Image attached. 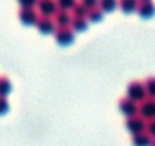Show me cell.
<instances>
[{
	"label": "cell",
	"instance_id": "cell-7",
	"mask_svg": "<svg viewBox=\"0 0 155 146\" xmlns=\"http://www.w3.org/2000/svg\"><path fill=\"white\" fill-rule=\"evenodd\" d=\"M18 18L25 25H35L38 20V12L34 8H20L18 9Z\"/></svg>",
	"mask_w": 155,
	"mask_h": 146
},
{
	"label": "cell",
	"instance_id": "cell-22",
	"mask_svg": "<svg viewBox=\"0 0 155 146\" xmlns=\"http://www.w3.org/2000/svg\"><path fill=\"white\" fill-rule=\"evenodd\" d=\"M37 2L38 0H18L21 8H34V5H37Z\"/></svg>",
	"mask_w": 155,
	"mask_h": 146
},
{
	"label": "cell",
	"instance_id": "cell-2",
	"mask_svg": "<svg viewBox=\"0 0 155 146\" xmlns=\"http://www.w3.org/2000/svg\"><path fill=\"white\" fill-rule=\"evenodd\" d=\"M74 40V31L70 26H58L55 29V41L58 44H70Z\"/></svg>",
	"mask_w": 155,
	"mask_h": 146
},
{
	"label": "cell",
	"instance_id": "cell-18",
	"mask_svg": "<svg viewBox=\"0 0 155 146\" xmlns=\"http://www.w3.org/2000/svg\"><path fill=\"white\" fill-rule=\"evenodd\" d=\"M99 6L104 9V12L107 11H113L117 6V0H99Z\"/></svg>",
	"mask_w": 155,
	"mask_h": 146
},
{
	"label": "cell",
	"instance_id": "cell-9",
	"mask_svg": "<svg viewBox=\"0 0 155 146\" xmlns=\"http://www.w3.org/2000/svg\"><path fill=\"white\" fill-rule=\"evenodd\" d=\"M137 12L144 17V18H149L155 14V3L152 0H140L138 5H137Z\"/></svg>",
	"mask_w": 155,
	"mask_h": 146
},
{
	"label": "cell",
	"instance_id": "cell-16",
	"mask_svg": "<svg viewBox=\"0 0 155 146\" xmlns=\"http://www.w3.org/2000/svg\"><path fill=\"white\" fill-rule=\"evenodd\" d=\"M102 17H104V9H102L99 5L94 6V8H91V9H88V15H87L88 20H91V22H99Z\"/></svg>",
	"mask_w": 155,
	"mask_h": 146
},
{
	"label": "cell",
	"instance_id": "cell-1",
	"mask_svg": "<svg viewBox=\"0 0 155 146\" xmlns=\"http://www.w3.org/2000/svg\"><path fill=\"white\" fill-rule=\"evenodd\" d=\"M146 95H147L146 93V87H144V82H141V81H132L126 87V96L129 99H132L134 102H137V101L141 102L143 99L147 98Z\"/></svg>",
	"mask_w": 155,
	"mask_h": 146
},
{
	"label": "cell",
	"instance_id": "cell-13",
	"mask_svg": "<svg viewBox=\"0 0 155 146\" xmlns=\"http://www.w3.org/2000/svg\"><path fill=\"white\" fill-rule=\"evenodd\" d=\"M117 3H119V6H120L122 11H125V12H132L134 9H137L138 0H117Z\"/></svg>",
	"mask_w": 155,
	"mask_h": 146
},
{
	"label": "cell",
	"instance_id": "cell-5",
	"mask_svg": "<svg viewBox=\"0 0 155 146\" xmlns=\"http://www.w3.org/2000/svg\"><path fill=\"white\" fill-rule=\"evenodd\" d=\"M37 6H38V11L41 12V15H44V17L55 15V12L58 11L56 0H38Z\"/></svg>",
	"mask_w": 155,
	"mask_h": 146
},
{
	"label": "cell",
	"instance_id": "cell-15",
	"mask_svg": "<svg viewBox=\"0 0 155 146\" xmlns=\"http://www.w3.org/2000/svg\"><path fill=\"white\" fill-rule=\"evenodd\" d=\"M70 28L73 31H85L88 28V20L87 18H79V17H73Z\"/></svg>",
	"mask_w": 155,
	"mask_h": 146
},
{
	"label": "cell",
	"instance_id": "cell-4",
	"mask_svg": "<svg viewBox=\"0 0 155 146\" xmlns=\"http://www.w3.org/2000/svg\"><path fill=\"white\" fill-rule=\"evenodd\" d=\"M126 128L132 132V135L134 134H138V132H143L144 129H146V120L138 114H135V116H131V117H128L126 119Z\"/></svg>",
	"mask_w": 155,
	"mask_h": 146
},
{
	"label": "cell",
	"instance_id": "cell-10",
	"mask_svg": "<svg viewBox=\"0 0 155 146\" xmlns=\"http://www.w3.org/2000/svg\"><path fill=\"white\" fill-rule=\"evenodd\" d=\"M55 23L58 26H70L71 25V12L68 9H62V8H58V11L55 12Z\"/></svg>",
	"mask_w": 155,
	"mask_h": 146
},
{
	"label": "cell",
	"instance_id": "cell-12",
	"mask_svg": "<svg viewBox=\"0 0 155 146\" xmlns=\"http://www.w3.org/2000/svg\"><path fill=\"white\" fill-rule=\"evenodd\" d=\"M71 14H73V17L87 18V15H88V8H87L82 2H76L74 6L71 8Z\"/></svg>",
	"mask_w": 155,
	"mask_h": 146
},
{
	"label": "cell",
	"instance_id": "cell-19",
	"mask_svg": "<svg viewBox=\"0 0 155 146\" xmlns=\"http://www.w3.org/2000/svg\"><path fill=\"white\" fill-rule=\"evenodd\" d=\"M74 3H76V0H56L58 8H62V9H70L74 6Z\"/></svg>",
	"mask_w": 155,
	"mask_h": 146
},
{
	"label": "cell",
	"instance_id": "cell-24",
	"mask_svg": "<svg viewBox=\"0 0 155 146\" xmlns=\"http://www.w3.org/2000/svg\"><path fill=\"white\" fill-rule=\"evenodd\" d=\"M150 146H155V138L152 140V143H150Z\"/></svg>",
	"mask_w": 155,
	"mask_h": 146
},
{
	"label": "cell",
	"instance_id": "cell-11",
	"mask_svg": "<svg viewBox=\"0 0 155 146\" xmlns=\"http://www.w3.org/2000/svg\"><path fill=\"white\" fill-rule=\"evenodd\" d=\"M132 143H134V146H150L152 137L146 131H143V132H138V134L132 135Z\"/></svg>",
	"mask_w": 155,
	"mask_h": 146
},
{
	"label": "cell",
	"instance_id": "cell-14",
	"mask_svg": "<svg viewBox=\"0 0 155 146\" xmlns=\"http://www.w3.org/2000/svg\"><path fill=\"white\" fill-rule=\"evenodd\" d=\"M12 90V84L9 81V78L6 76H0V96H8Z\"/></svg>",
	"mask_w": 155,
	"mask_h": 146
},
{
	"label": "cell",
	"instance_id": "cell-17",
	"mask_svg": "<svg viewBox=\"0 0 155 146\" xmlns=\"http://www.w3.org/2000/svg\"><path fill=\"white\" fill-rule=\"evenodd\" d=\"M144 87H146V93L150 98H155V76H149L144 81Z\"/></svg>",
	"mask_w": 155,
	"mask_h": 146
},
{
	"label": "cell",
	"instance_id": "cell-3",
	"mask_svg": "<svg viewBox=\"0 0 155 146\" xmlns=\"http://www.w3.org/2000/svg\"><path fill=\"white\" fill-rule=\"evenodd\" d=\"M138 114L143 119H153L155 117V98L147 96L146 99H143L138 105Z\"/></svg>",
	"mask_w": 155,
	"mask_h": 146
},
{
	"label": "cell",
	"instance_id": "cell-21",
	"mask_svg": "<svg viewBox=\"0 0 155 146\" xmlns=\"http://www.w3.org/2000/svg\"><path fill=\"white\" fill-rule=\"evenodd\" d=\"M146 132H147L150 137H155V117L150 119V120L146 123Z\"/></svg>",
	"mask_w": 155,
	"mask_h": 146
},
{
	"label": "cell",
	"instance_id": "cell-6",
	"mask_svg": "<svg viewBox=\"0 0 155 146\" xmlns=\"http://www.w3.org/2000/svg\"><path fill=\"white\" fill-rule=\"evenodd\" d=\"M119 108H120V111H122L123 114H126L128 117L135 116V114L138 113V105H137L132 99H129L128 96H125V98H122V99L119 101Z\"/></svg>",
	"mask_w": 155,
	"mask_h": 146
},
{
	"label": "cell",
	"instance_id": "cell-8",
	"mask_svg": "<svg viewBox=\"0 0 155 146\" xmlns=\"http://www.w3.org/2000/svg\"><path fill=\"white\" fill-rule=\"evenodd\" d=\"M35 26H37V28H38V31H40V32H43V34H50V32H55V29H56L55 20H53V18H50V17H44V15L38 17V20H37Z\"/></svg>",
	"mask_w": 155,
	"mask_h": 146
},
{
	"label": "cell",
	"instance_id": "cell-20",
	"mask_svg": "<svg viewBox=\"0 0 155 146\" xmlns=\"http://www.w3.org/2000/svg\"><path fill=\"white\" fill-rule=\"evenodd\" d=\"M9 110V102L5 96H0V114H5Z\"/></svg>",
	"mask_w": 155,
	"mask_h": 146
},
{
	"label": "cell",
	"instance_id": "cell-23",
	"mask_svg": "<svg viewBox=\"0 0 155 146\" xmlns=\"http://www.w3.org/2000/svg\"><path fill=\"white\" fill-rule=\"evenodd\" d=\"M81 2H82L88 9H91V8H94V6L99 5V0H81Z\"/></svg>",
	"mask_w": 155,
	"mask_h": 146
}]
</instances>
